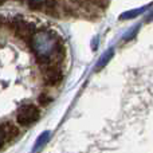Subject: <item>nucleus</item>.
<instances>
[{
	"instance_id": "6",
	"label": "nucleus",
	"mask_w": 153,
	"mask_h": 153,
	"mask_svg": "<svg viewBox=\"0 0 153 153\" xmlns=\"http://www.w3.org/2000/svg\"><path fill=\"white\" fill-rule=\"evenodd\" d=\"M4 23H5V18H4V16L0 15V28L3 27V24H4Z\"/></svg>"
},
{
	"instance_id": "4",
	"label": "nucleus",
	"mask_w": 153,
	"mask_h": 153,
	"mask_svg": "<svg viewBox=\"0 0 153 153\" xmlns=\"http://www.w3.org/2000/svg\"><path fill=\"white\" fill-rule=\"evenodd\" d=\"M18 136H19V129L12 122H5V124L0 125V138H1L3 144L15 140Z\"/></svg>"
},
{
	"instance_id": "1",
	"label": "nucleus",
	"mask_w": 153,
	"mask_h": 153,
	"mask_svg": "<svg viewBox=\"0 0 153 153\" xmlns=\"http://www.w3.org/2000/svg\"><path fill=\"white\" fill-rule=\"evenodd\" d=\"M40 117V111L39 109L35 105H23L20 109L18 110V116H16V120H18V124L23 125V126H30L34 122H36Z\"/></svg>"
},
{
	"instance_id": "2",
	"label": "nucleus",
	"mask_w": 153,
	"mask_h": 153,
	"mask_svg": "<svg viewBox=\"0 0 153 153\" xmlns=\"http://www.w3.org/2000/svg\"><path fill=\"white\" fill-rule=\"evenodd\" d=\"M10 26L18 38L26 40V42H31L32 36H34V32H35V28L32 24L27 23V22L23 20V19L16 18V19H12V20H11Z\"/></svg>"
},
{
	"instance_id": "8",
	"label": "nucleus",
	"mask_w": 153,
	"mask_h": 153,
	"mask_svg": "<svg viewBox=\"0 0 153 153\" xmlns=\"http://www.w3.org/2000/svg\"><path fill=\"white\" fill-rule=\"evenodd\" d=\"M19 1H22V0H19Z\"/></svg>"
},
{
	"instance_id": "5",
	"label": "nucleus",
	"mask_w": 153,
	"mask_h": 153,
	"mask_svg": "<svg viewBox=\"0 0 153 153\" xmlns=\"http://www.w3.org/2000/svg\"><path fill=\"white\" fill-rule=\"evenodd\" d=\"M39 102H40V105H43V106L48 105V103L51 102V97H48L47 94H40L39 95Z\"/></svg>"
},
{
	"instance_id": "3",
	"label": "nucleus",
	"mask_w": 153,
	"mask_h": 153,
	"mask_svg": "<svg viewBox=\"0 0 153 153\" xmlns=\"http://www.w3.org/2000/svg\"><path fill=\"white\" fill-rule=\"evenodd\" d=\"M43 79L47 86H56L63 79V73L59 67V63H47L43 70Z\"/></svg>"
},
{
	"instance_id": "7",
	"label": "nucleus",
	"mask_w": 153,
	"mask_h": 153,
	"mask_svg": "<svg viewBox=\"0 0 153 153\" xmlns=\"http://www.w3.org/2000/svg\"><path fill=\"white\" fill-rule=\"evenodd\" d=\"M5 1H7V0H0V5H1V4H4Z\"/></svg>"
}]
</instances>
